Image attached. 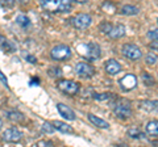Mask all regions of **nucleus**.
I'll return each mask as SVG.
<instances>
[{
	"label": "nucleus",
	"instance_id": "1",
	"mask_svg": "<svg viewBox=\"0 0 158 147\" xmlns=\"http://www.w3.org/2000/svg\"><path fill=\"white\" fill-rule=\"evenodd\" d=\"M73 0H40L44 9L49 12H67L71 9Z\"/></svg>",
	"mask_w": 158,
	"mask_h": 147
},
{
	"label": "nucleus",
	"instance_id": "2",
	"mask_svg": "<svg viewBox=\"0 0 158 147\" xmlns=\"http://www.w3.org/2000/svg\"><path fill=\"white\" fill-rule=\"evenodd\" d=\"M78 53L83 55L85 58L90 61H95L99 59L102 57V49L100 46L95 42H90V43H82L78 46Z\"/></svg>",
	"mask_w": 158,
	"mask_h": 147
},
{
	"label": "nucleus",
	"instance_id": "3",
	"mask_svg": "<svg viewBox=\"0 0 158 147\" xmlns=\"http://www.w3.org/2000/svg\"><path fill=\"white\" fill-rule=\"evenodd\" d=\"M113 113L116 114V117L121 120H125L128 117L132 116V108L129 101L127 100H120L113 104Z\"/></svg>",
	"mask_w": 158,
	"mask_h": 147
},
{
	"label": "nucleus",
	"instance_id": "4",
	"mask_svg": "<svg viewBox=\"0 0 158 147\" xmlns=\"http://www.w3.org/2000/svg\"><path fill=\"white\" fill-rule=\"evenodd\" d=\"M50 55L54 61H63L71 57V49L66 45H58L54 46L50 51Z\"/></svg>",
	"mask_w": 158,
	"mask_h": 147
},
{
	"label": "nucleus",
	"instance_id": "5",
	"mask_svg": "<svg viewBox=\"0 0 158 147\" xmlns=\"http://www.w3.org/2000/svg\"><path fill=\"white\" fill-rule=\"evenodd\" d=\"M121 53L125 58H128V59H131V61H137L142 57L141 49L138 46H136V45H132V43H127V45L123 46Z\"/></svg>",
	"mask_w": 158,
	"mask_h": 147
},
{
	"label": "nucleus",
	"instance_id": "6",
	"mask_svg": "<svg viewBox=\"0 0 158 147\" xmlns=\"http://www.w3.org/2000/svg\"><path fill=\"white\" fill-rule=\"evenodd\" d=\"M57 87L59 91L66 95H75L79 91V84L73 80H58Z\"/></svg>",
	"mask_w": 158,
	"mask_h": 147
},
{
	"label": "nucleus",
	"instance_id": "7",
	"mask_svg": "<svg viewBox=\"0 0 158 147\" xmlns=\"http://www.w3.org/2000/svg\"><path fill=\"white\" fill-rule=\"evenodd\" d=\"M71 22L77 29H87L92 24V18H91L90 14L79 13L75 17L71 18Z\"/></svg>",
	"mask_w": 158,
	"mask_h": 147
},
{
	"label": "nucleus",
	"instance_id": "8",
	"mask_svg": "<svg viewBox=\"0 0 158 147\" xmlns=\"http://www.w3.org/2000/svg\"><path fill=\"white\" fill-rule=\"evenodd\" d=\"M74 71L78 76H82V77H91L94 74H95V68L92 66L87 65V63H77L75 67H74Z\"/></svg>",
	"mask_w": 158,
	"mask_h": 147
},
{
	"label": "nucleus",
	"instance_id": "9",
	"mask_svg": "<svg viewBox=\"0 0 158 147\" xmlns=\"http://www.w3.org/2000/svg\"><path fill=\"white\" fill-rule=\"evenodd\" d=\"M118 83H120V87L124 91H131L137 87V77H136V75H133V74H128L124 77H121Z\"/></svg>",
	"mask_w": 158,
	"mask_h": 147
},
{
	"label": "nucleus",
	"instance_id": "10",
	"mask_svg": "<svg viewBox=\"0 0 158 147\" xmlns=\"http://www.w3.org/2000/svg\"><path fill=\"white\" fill-rule=\"evenodd\" d=\"M23 138V133L16 127H11V129H7L3 133V139L6 142H11V143H15V142H19Z\"/></svg>",
	"mask_w": 158,
	"mask_h": 147
},
{
	"label": "nucleus",
	"instance_id": "11",
	"mask_svg": "<svg viewBox=\"0 0 158 147\" xmlns=\"http://www.w3.org/2000/svg\"><path fill=\"white\" fill-rule=\"evenodd\" d=\"M57 109L59 112V114H61L63 118H66L69 121H74L77 118L75 113H74V110L71 109V108H69L67 105L65 104H57Z\"/></svg>",
	"mask_w": 158,
	"mask_h": 147
},
{
	"label": "nucleus",
	"instance_id": "12",
	"mask_svg": "<svg viewBox=\"0 0 158 147\" xmlns=\"http://www.w3.org/2000/svg\"><path fill=\"white\" fill-rule=\"evenodd\" d=\"M104 68H106V72L108 75H116V74H118L121 71L120 63L115 59H108L104 65Z\"/></svg>",
	"mask_w": 158,
	"mask_h": 147
},
{
	"label": "nucleus",
	"instance_id": "13",
	"mask_svg": "<svg viewBox=\"0 0 158 147\" xmlns=\"http://www.w3.org/2000/svg\"><path fill=\"white\" fill-rule=\"evenodd\" d=\"M140 108L146 112L158 113V100H145L140 102Z\"/></svg>",
	"mask_w": 158,
	"mask_h": 147
},
{
	"label": "nucleus",
	"instance_id": "14",
	"mask_svg": "<svg viewBox=\"0 0 158 147\" xmlns=\"http://www.w3.org/2000/svg\"><path fill=\"white\" fill-rule=\"evenodd\" d=\"M110 38H113V40H118V38L125 36V26L124 25H116L112 26V29L110 30V33L107 34Z\"/></svg>",
	"mask_w": 158,
	"mask_h": 147
},
{
	"label": "nucleus",
	"instance_id": "15",
	"mask_svg": "<svg viewBox=\"0 0 158 147\" xmlns=\"http://www.w3.org/2000/svg\"><path fill=\"white\" fill-rule=\"evenodd\" d=\"M88 120L92 125H95L96 127H100V129H108L110 127V124L107 121H104L103 118H99L95 114H88Z\"/></svg>",
	"mask_w": 158,
	"mask_h": 147
},
{
	"label": "nucleus",
	"instance_id": "16",
	"mask_svg": "<svg viewBox=\"0 0 158 147\" xmlns=\"http://www.w3.org/2000/svg\"><path fill=\"white\" fill-rule=\"evenodd\" d=\"M120 12L123 14H125V16H136V14L140 13V9H138V7H136V6L127 4V6H124L120 9Z\"/></svg>",
	"mask_w": 158,
	"mask_h": 147
},
{
	"label": "nucleus",
	"instance_id": "17",
	"mask_svg": "<svg viewBox=\"0 0 158 147\" xmlns=\"http://www.w3.org/2000/svg\"><path fill=\"white\" fill-rule=\"evenodd\" d=\"M146 133L152 137H158V121L153 120L146 124Z\"/></svg>",
	"mask_w": 158,
	"mask_h": 147
},
{
	"label": "nucleus",
	"instance_id": "18",
	"mask_svg": "<svg viewBox=\"0 0 158 147\" xmlns=\"http://www.w3.org/2000/svg\"><path fill=\"white\" fill-rule=\"evenodd\" d=\"M6 116H7L8 120H11L13 122H21V121H24V114H21L17 110H8V112H6Z\"/></svg>",
	"mask_w": 158,
	"mask_h": 147
},
{
	"label": "nucleus",
	"instance_id": "19",
	"mask_svg": "<svg viewBox=\"0 0 158 147\" xmlns=\"http://www.w3.org/2000/svg\"><path fill=\"white\" fill-rule=\"evenodd\" d=\"M53 125L56 126V129L59 130L61 133H73V129H71V126L70 125H67L65 124V122H61V121H54L53 122Z\"/></svg>",
	"mask_w": 158,
	"mask_h": 147
},
{
	"label": "nucleus",
	"instance_id": "20",
	"mask_svg": "<svg viewBox=\"0 0 158 147\" xmlns=\"http://www.w3.org/2000/svg\"><path fill=\"white\" fill-rule=\"evenodd\" d=\"M0 49L4 50V51H8V53H13L15 51V46L8 40H6L3 36H0Z\"/></svg>",
	"mask_w": 158,
	"mask_h": 147
},
{
	"label": "nucleus",
	"instance_id": "21",
	"mask_svg": "<svg viewBox=\"0 0 158 147\" xmlns=\"http://www.w3.org/2000/svg\"><path fill=\"white\" fill-rule=\"evenodd\" d=\"M16 24L25 29V28H28L29 25H31V21H29V18L25 16V14H19V16L16 17Z\"/></svg>",
	"mask_w": 158,
	"mask_h": 147
},
{
	"label": "nucleus",
	"instance_id": "22",
	"mask_svg": "<svg viewBox=\"0 0 158 147\" xmlns=\"http://www.w3.org/2000/svg\"><path fill=\"white\" fill-rule=\"evenodd\" d=\"M128 135L132 137V138H144V133L141 130H138L137 127H132V129L128 130Z\"/></svg>",
	"mask_w": 158,
	"mask_h": 147
},
{
	"label": "nucleus",
	"instance_id": "23",
	"mask_svg": "<svg viewBox=\"0 0 158 147\" xmlns=\"http://www.w3.org/2000/svg\"><path fill=\"white\" fill-rule=\"evenodd\" d=\"M157 61H158V57H157L156 53H153V51L148 53V55H146V58H145V62L148 63V65L153 66V65H156V63H157Z\"/></svg>",
	"mask_w": 158,
	"mask_h": 147
},
{
	"label": "nucleus",
	"instance_id": "24",
	"mask_svg": "<svg viewBox=\"0 0 158 147\" xmlns=\"http://www.w3.org/2000/svg\"><path fill=\"white\" fill-rule=\"evenodd\" d=\"M142 81H144V83H145V85H148V87H150V85L154 84V79H153V76L149 75L148 72H144V74H142Z\"/></svg>",
	"mask_w": 158,
	"mask_h": 147
},
{
	"label": "nucleus",
	"instance_id": "25",
	"mask_svg": "<svg viewBox=\"0 0 158 147\" xmlns=\"http://www.w3.org/2000/svg\"><path fill=\"white\" fill-rule=\"evenodd\" d=\"M102 9L104 12H107V13H115V6H113L112 3H110V2H106L102 6Z\"/></svg>",
	"mask_w": 158,
	"mask_h": 147
},
{
	"label": "nucleus",
	"instance_id": "26",
	"mask_svg": "<svg viewBox=\"0 0 158 147\" xmlns=\"http://www.w3.org/2000/svg\"><path fill=\"white\" fill-rule=\"evenodd\" d=\"M48 72H49V75L53 76V77H58V76L62 75V70L59 67H50L48 70Z\"/></svg>",
	"mask_w": 158,
	"mask_h": 147
},
{
	"label": "nucleus",
	"instance_id": "27",
	"mask_svg": "<svg viewBox=\"0 0 158 147\" xmlns=\"http://www.w3.org/2000/svg\"><path fill=\"white\" fill-rule=\"evenodd\" d=\"M54 130H56V126L52 125V124H49V122H45V124L42 125V131H44V133L52 134V133H54Z\"/></svg>",
	"mask_w": 158,
	"mask_h": 147
},
{
	"label": "nucleus",
	"instance_id": "28",
	"mask_svg": "<svg viewBox=\"0 0 158 147\" xmlns=\"http://www.w3.org/2000/svg\"><path fill=\"white\" fill-rule=\"evenodd\" d=\"M99 29H100V32H102V33L108 34V33H110V30L112 29V25H111V24H108V22H103V24H100Z\"/></svg>",
	"mask_w": 158,
	"mask_h": 147
},
{
	"label": "nucleus",
	"instance_id": "29",
	"mask_svg": "<svg viewBox=\"0 0 158 147\" xmlns=\"http://www.w3.org/2000/svg\"><path fill=\"white\" fill-rule=\"evenodd\" d=\"M148 37L152 38L153 41H157V42H158V28H157V29H153V30H150L149 33H148Z\"/></svg>",
	"mask_w": 158,
	"mask_h": 147
},
{
	"label": "nucleus",
	"instance_id": "30",
	"mask_svg": "<svg viewBox=\"0 0 158 147\" xmlns=\"http://www.w3.org/2000/svg\"><path fill=\"white\" fill-rule=\"evenodd\" d=\"M34 146H40V147H45V146H49V147H52L53 146V142H50V141H40V142H37Z\"/></svg>",
	"mask_w": 158,
	"mask_h": 147
},
{
	"label": "nucleus",
	"instance_id": "31",
	"mask_svg": "<svg viewBox=\"0 0 158 147\" xmlns=\"http://www.w3.org/2000/svg\"><path fill=\"white\" fill-rule=\"evenodd\" d=\"M94 97H95L96 100H107L110 96L108 95H94Z\"/></svg>",
	"mask_w": 158,
	"mask_h": 147
},
{
	"label": "nucleus",
	"instance_id": "32",
	"mask_svg": "<svg viewBox=\"0 0 158 147\" xmlns=\"http://www.w3.org/2000/svg\"><path fill=\"white\" fill-rule=\"evenodd\" d=\"M0 80L3 81V84H4V85H6V87H8V83H7V77L3 75V72H2V71H0Z\"/></svg>",
	"mask_w": 158,
	"mask_h": 147
},
{
	"label": "nucleus",
	"instance_id": "33",
	"mask_svg": "<svg viewBox=\"0 0 158 147\" xmlns=\"http://www.w3.org/2000/svg\"><path fill=\"white\" fill-rule=\"evenodd\" d=\"M25 59L29 61L31 63H36V62H37V59H36V58H34L33 55H25Z\"/></svg>",
	"mask_w": 158,
	"mask_h": 147
},
{
	"label": "nucleus",
	"instance_id": "34",
	"mask_svg": "<svg viewBox=\"0 0 158 147\" xmlns=\"http://www.w3.org/2000/svg\"><path fill=\"white\" fill-rule=\"evenodd\" d=\"M73 2H77V3H81V4H83V3H87L88 0H73Z\"/></svg>",
	"mask_w": 158,
	"mask_h": 147
},
{
	"label": "nucleus",
	"instance_id": "35",
	"mask_svg": "<svg viewBox=\"0 0 158 147\" xmlns=\"http://www.w3.org/2000/svg\"><path fill=\"white\" fill-rule=\"evenodd\" d=\"M17 2H20V3H27V2H29V0H17Z\"/></svg>",
	"mask_w": 158,
	"mask_h": 147
},
{
	"label": "nucleus",
	"instance_id": "36",
	"mask_svg": "<svg viewBox=\"0 0 158 147\" xmlns=\"http://www.w3.org/2000/svg\"><path fill=\"white\" fill-rule=\"evenodd\" d=\"M2 125H3V124H2V118H0V127H2Z\"/></svg>",
	"mask_w": 158,
	"mask_h": 147
}]
</instances>
